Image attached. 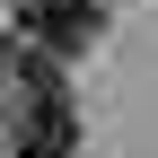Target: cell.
Segmentation results:
<instances>
[{
    "label": "cell",
    "mask_w": 158,
    "mask_h": 158,
    "mask_svg": "<svg viewBox=\"0 0 158 158\" xmlns=\"http://www.w3.org/2000/svg\"><path fill=\"white\" fill-rule=\"evenodd\" d=\"M0 97H9V141L18 158H70L79 149V114H70V88H62V53H9V79H0Z\"/></svg>",
    "instance_id": "obj_1"
},
{
    "label": "cell",
    "mask_w": 158,
    "mask_h": 158,
    "mask_svg": "<svg viewBox=\"0 0 158 158\" xmlns=\"http://www.w3.org/2000/svg\"><path fill=\"white\" fill-rule=\"evenodd\" d=\"M18 27H27V44H44V53H88L97 44V0H27Z\"/></svg>",
    "instance_id": "obj_2"
}]
</instances>
